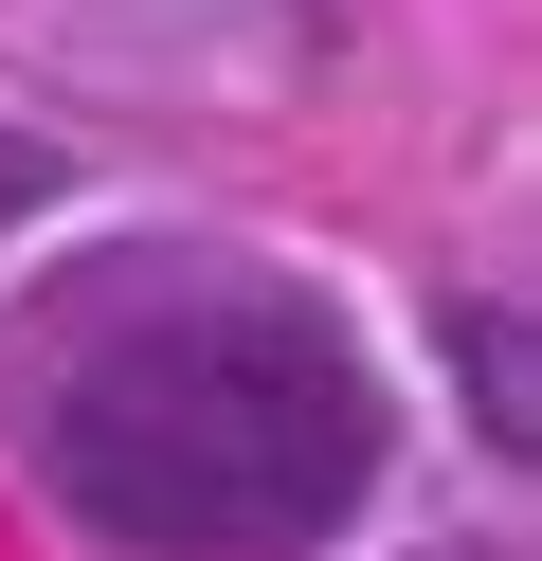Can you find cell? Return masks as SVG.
I'll use <instances>...</instances> for the list:
<instances>
[{"label": "cell", "mask_w": 542, "mask_h": 561, "mask_svg": "<svg viewBox=\"0 0 542 561\" xmlns=\"http://www.w3.org/2000/svg\"><path fill=\"white\" fill-rule=\"evenodd\" d=\"M452 344H470V380H488V435H506V453H524V327H506V308H470V327H452Z\"/></svg>", "instance_id": "2"}, {"label": "cell", "mask_w": 542, "mask_h": 561, "mask_svg": "<svg viewBox=\"0 0 542 561\" xmlns=\"http://www.w3.org/2000/svg\"><path fill=\"white\" fill-rule=\"evenodd\" d=\"M36 199H55V146H19V127H0V218H36Z\"/></svg>", "instance_id": "3"}, {"label": "cell", "mask_w": 542, "mask_h": 561, "mask_svg": "<svg viewBox=\"0 0 542 561\" xmlns=\"http://www.w3.org/2000/svg\"><path fill=\"white\" fill-rule=\"evenodd\" d=\"M55 489L145 561H308L380 489V380L325 308L199 290L55 380Z\"/></svg>", "instance_id": "1"}]
</instances>
